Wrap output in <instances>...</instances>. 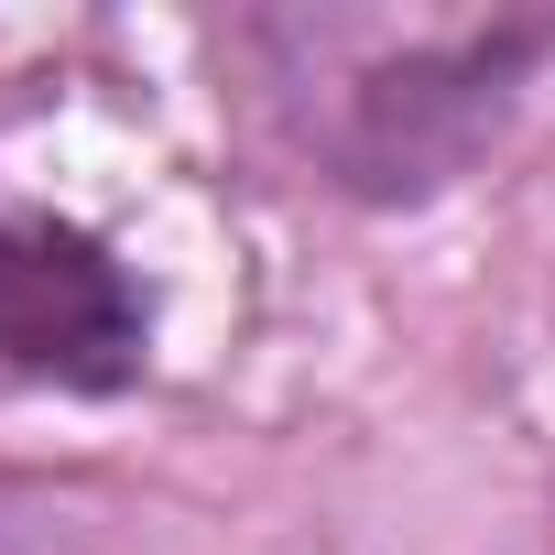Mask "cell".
Returning <instances> with one entry per match:
<instances>
[{
    "label": "cell",
    "instance_id": "2",
    "mask_svg": "<svg viewBox=\"0 0 555 555\" xmlns=\"http://www.w3.org/2000/svg\"><path fill=\"white\" fill-rule=\"evenodd\" d=\"M0 371L77 403H109L153 371V295L120 240L66 207L0 196Z\"/></svg>",
    "mask_w": 555,
    "mask_h": 555
},
{
    "label": "cell",
    "instance_id": "1",
    "mask_svg": "<svg viewBox=\"0 0 555 555\" xmlns=\"http://www.w3.org/2000/svg\"><path fill=\"white\" fill-rule=\"evenodd\" d=\"M240 55L261 66V109L284 120L295 164H317L338 196L414 207L501 142L533 66L555 55V23L544 12H414V23L284 12V23H240Z\"/></svg>",
    "mask_w": 555,
    "mask_h": 555
}]
</instances>
